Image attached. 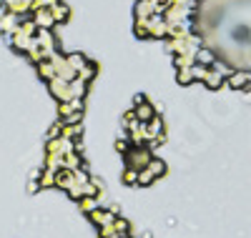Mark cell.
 I'll return each mask as SVG.
<instances>
[]
</instances>
